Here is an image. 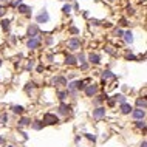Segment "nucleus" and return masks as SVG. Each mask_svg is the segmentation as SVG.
Returning a JSON list of instances; mask_svg holds the SVG:
<instances>
[{"label": "nucleus", "instance_id": "nucleus-12", "mask_svg": "<svg viewBox=\"0 0 147 147\" xmlns=\"http://www.w3.org/2000/svg\"><path fill=\"white\" fill-rule=\"evenodd\" d=\"M36 22L37 23H48V22H50V14H48V11H45V9L40 11L36 17Z\"/></svg>", "mask_w": 147, "mask_h": 147}, {"label": "nucleus", "instance_id": "nucleus-36", "mask_svg": "<svg viewBox=\"0 0 147 147\" xmlns=\"http://www.w3.org/2000/svg\"><path fill=\"white\" fill-rule=\"evenodd\" d=\"M20 3H22V0H13V2L9 3V5L13 6V8H17V6L20 5Z\"/></svg>", "mask_w": 147, "mask_h": 147}, {"label": "nucleus", "instance_id": "nucleus-53", "mask_svg": "<svg viewBox=\"0 0 147 147\" xmlns=\"http://www.w3.org/2000/svg\"><path fill=\"white\" fill-rule=\"evenodd\" d=\"M107 2H115V0H107Z\"/></svg>", "mask_w": 147, "mask_h": 147}, {"label": "nucleus", "instance_id": "nucleus-2", "mask_svg": "<svg viewBox=\"0 0 147 147\" xmlns=\"http://www.w3.org/2000/svg\"><path fill=\"white\" fill-rule=\"evenodd\" d=\"M82 93H84L87 98H95L98 93H101V87H99V84H96V82H90V84L84 88Z\"/></svg>", "mask_w": 147, "mask_h": 147}, {"label": "nucleus", "instance_id": "nucleus-24", "mask_svg": "<svg viewBox=\"0 0 147 147\" xmlns=\"http://www.w3.org/2000/svg\"><path fill=\"white\" fill-rule=\"evenodd\" d=\"M133 124H135V127H136L138 130H142V132H146V119H142V121H133Z\"/></svg>", "mask_w": 147, "mask_h": 147}, {"label": "nucleus", "instance_id": "nucleus-46", "mask_svg": "<svg viewBox=\"0 0 147 147\" xmlns=\"http://www.w3.org/2000/svg\"><path fill=\"white\" fill-rule=\"evenodd\" d=\"M3 14H5V8H3V6H2V5H0V17H2V16H3Z\"/></svg>", "mask_w": 147, "mask_h": 147}, {"label": "nucleus", "instance_id": "nucleus-38", "mask_svg": "<svg viewBox=\"0 0 147 147\" xmlns=\"http://www.w3.org/2000/svg\"><path fill=\"white\" fill-rule=\"evenodd\" d=\"M70 33H71L73 36H78V34H79V29L76 28V26H71V28H70Z\"/></svg>", "mask_w": 147, "mask_h": 147}, {"label": "nucleus", "instance_id": "nucleus-6", "mask_svg": "<svg viewBox=\"0 0 147 147\" xmlns=\"http://www.w3.org/2000/svg\"><path fill=\"white\" fill-rule=\"evenodd\" d=\"M130 116H132V119H133V121H142V119H146V108H136V107H133Z\"/></svg>", "mask_w": 147, "mask_h": 147}, {"label": "nucleus", "instance_id": "nucleus-29", "mask_svg": "<svg viewBox=\"0 0 147 147\" xmlns=\"http://www.w3.org/2000/svg\"><path fill=\"white\" fill-rule=\"evenodd\" d=\"M76 59H78V63H84V62H87V54L79 53V54L76 56Z\"/></svg>", "mask_w": 147, "mask_h": 147}, {"label": "nucleus", "instance_id": "nucleus-49", "mask_svg": "<svg viewBox=\"0 0 147 147\" xmlns=\"http://www.w3.org/2000/svg\"><path fill=\"white\" fill-rule=\"evenodd\" d=\"M5 141H6V139H5V136H2V135H0V144H3Z\"/></svg>", "mask_w": 147, "mask_h": 147}, {"label": "nucleus", "instance_id": "nucleus-18", "mask_svg": "<svg viewBox=\"0 0 147 147\" xmlns=\"http://www.w3.org/2000/svg\"><path fill=\"white\" fill-rule=\"evenodd\" d=\"M65 65H68V67H74V65H78V59H76V56L74 54H67L65 56Z\"/></svg>", "mask_w": 147, "mask_h": 147}, {"label": "nucleus", "instance_id": "nucleus-37", "mask_svg": "<svg viewBox=\"0 0 147 147\" xmlns=\"http://www.w3.org/2000/svg\"><path fill=\"white\" fill-rule=\"evenodd\" d=\"M126 59H127V61H138V57H136V56H135V54H130V53L126 56Z\"/></svg>", "mask_w": 147, "mask_h": 147}, {"label": "nucleus", "instance_id": "nucleus-22", "mask_svg": "<svg viewBox=\"0 0 147 147\" xmlns=\"http://www.w3.org/2000/svg\"><path fill=\"white\" fill-rule=\"evenodd\" d=\"M11 112L14 113V115H23L25 113V107L23 105H19V104H14V105H11Z\"/></svg>", "mask_w": 147, "mask_h": 147}, {"label": "nucleus", "instance_id": "nucleus-7", "mask_svg": "<svg viewBox=\"0 0 147 147\" xmlns=\"http://www.w3.org/2000/svg\"><path fill=\"white\" fill-rule=\"evenodd\" d=\"M40 42H42V37L40 36H37V37H29L28 39V42H26V48L28 50H37V48L40 47Z\"/></svg>", "mask_w": 147, "mask_h": 147}, {"label": "nucleus", "instance_id": "nucleus-51", "mask_svg": "<svg viewBox=\"0 0 147 147\" xmlns=\"http://www.w3.org/2000/svg\"><path fill=\"white\" fill-rule=\"evenodd\" d=\"M6 147H19V146H16V144H9V146H6Z\"/></svg>", "mask_w": 147, "mask_h": 147}, {"label": "nucleus", "instance_id": "nucleus-26", "mask_svg": "<svg viewBox=\"0 0 147 147\" xmlns=\"http://www.w3.org/2000/svg\"><path fill=\"white\" fill-rule=\"evenodd\" d=\"M9 19H2L0 20V25H2V29L3 31H9Z\"/></svg>", "mask_w": 147, "mask_h": 147}, {"label": "nucleus", "instance_id": "nucleus-16", "mask_svg": "<svg viewBox=\"0 0 147 147\" xmlns=\"http://www.w3.org/2000/svg\"><path fill=\"white\" fill-rule=\"evenodd\" d=\"M29 127H31V129L34 130V132H40V130H43L45 124L42 122V119H34V121H31Z\"/></svg>", "mask_w": 147, "mask_h": 147}, {"label": "nucleus", "instance_id": "nucleus-33", "mask_svg": "<svg viewBox=\"0 0 147 147\" xmlns=\"http://www.w3.org/2000/svg\"><path fill=\"white\" fill-rule=\"evenodd\" d=\"M65 78H67V81H74V79H78V73H68Z\"/></svg>", "mask_w": 147, "mask_h": 147}, {"label": "nucleus", "instance_id": "nucleus-15", "mask_svg": "<svg viewBox=\"0 0 147 147\" xmlns=\"http://www.w3.org/2000/svg\"><path fill=\"white\" fill-rule=\"evenodd\" d=\"M101 79H104V81H115V79H116V74L113 73L112 70L105 68L102 73H101Z\"/></svg>", "mask_w": 147, "mask_h": 147}, {"label": "nucleus", "instance_id": "nucleus-28", "mask_svg": "<svg viewBox=\"0 0 147 147\" xmlns=\"http://www.w3.org/2000/svg\"><path fill=\"white\" fill-rule=\"evenodd\" d=\"M84 138H87L90 142H96L98 141V136L95 133H84Z\"/></svg>", "mask_w": 147, "mask_h": 147}, {"label": "nucleus", "instance_id": "nucleus-25", "mask_svg": "<svg viewBox=\"0 0 147 147\" xmlns=\"http://www.w3.org/2000/svg\"><path fill=\"white\" fill-rule=\"evenodd\" d=\"M34 88H37V85H36V82H28V84H26L25 85V92L26 93H28V95H29V93H33V90H34Z\"/></svg>", "mask_w": 147, "mask_h": 147}, {"label": "nucleus", "instance_id": "nucleus-17", "mask_svg": "<svg viewBox=\"0 0 147 147\" xmlns=\"http://www.w3.org/2000/svg\"><path fill=\"white\" fill-rule=\"evenodd\" d=\"M56 98L59 99V102H65V101L68 99V93H67V90L57 88V90H56Z\"/></svg>", "mask_w": 147, "mask_h": 147}, {"label": "nucleus", "instance_id": "nucleus-13", "mask_svg": "<svg viewBox=\"0 0 147 147\" xmlns=\"http://www.w3.org/2000/svg\"><path fill=\"white\" fill-rule=\"evenodd\" d=\"M31 121H33V119L29 118V116H23V115H22L20 118H19V121H17V127H19V129H23V127H29Z\"/></svg>", "mask_w": 147, "mask_h": 147}, {"label": "nucleus", "instance_id": "nucleus-3", "mask_svg": "<svg viewBox=\"0 0 147 147\" xmlns=\"http://www.w3.org/2000/svg\"><path fill=\"white\" fill-rule=\"evenodd\" d=\"M71 110H73V105L71 104H67V102H61L56 107V115L61 118V116H68Z\"/></svg>", "mask_w": 147, "mask_h": 147}, {"label": "nucleus", "instance_id": "nucleus-23", "mask_svg": "<svg viewBox=\"0 0 147 147\" xmlns=\"http://www.w3.org/2000/svg\"><path fill=\"white\" fill-rule=\"evenodd\" d=\"M112 98L115 99L116 104H124V102H127V96L122 95V93H115V95H113Z\"/></svg>", "mask_w": 147, "mask_h": 147}, {"label": "nucleus", "instance_id": "nucleus-48", "mask_svg": "<svg viewBox=\"0 0 147 147\" xmlns=\"http://www.w3.org/2000/svg\"><path fill=\"white\" fill-rule=\"evenodd\" d=\"M139 147H147V141H146V139H142V142H141V146H139Z\"/></svg>", "mask_w": 147, "mask_h": 147}, {"label": "nucleus", "instance_id": "nucleus-8", "mask_svg": "<svg viewBox=\"0 0 147 147\" xmlns=\"http://www.w3.org/2000/svg\"><path fill=\"white\" fill-rule=\"evenodd\" d=\"M67 78L62 76V74H56V76H53L51 79V84L54 87H57V88H61V87H67Z\"/></svg>", "mask_w": 147, "mask_h": 147}, {"label": "nucleus", "instance_id": "nucleus-54", "mask_svg": "<svg viewBox=\"0 0 147 147\" xmlns=\"http://www.w3.org/2000/svg\"><path fill=\"white\" fill-rule=\"evenodd\" d=\"M62 2H67V0H62Z\"/></svg>", "mask_w": 147, "mask_h": 147}, {"label": "nucleus", "instance_id": "nucleus-11", "mask_svg": "<svg viewBox=\"0 0 147 147\" xmlns=\"http://www.w3.org/2000/svg\"><path fill=\"white\" fill-rule=\"evenodd\" d=\"M132 110H133V105H132L129 101L124 104H119V113H121L122 116H130Z\"/></svg>", "mask_w": 147, "mask_h": 147}, {"label": "nucleus", "instance_id": "nucleus-32", "mask_svg": "<svg viewBox=\"0 0 147 147\" xmlns=\"http://www.w3.org/2000/svg\"><path fill=\"white\" fill-rule=\"evenodd\" d=\"M115 36H116V37H119V39H122V36H124V29H121V28H115Z\"/></svg>", "mask_w": 147, "mask_h": 147}, {"label": "nucleus", "instance_id": "nucleus-35", "mask_svg": "<svg viewBox=\"0 0 147 147\" xmlns=\"http://www.w3.org/2000/svg\"><path fill=\"white\" fill-rule=\"evenodd\" d=\"M105 102H107L108 107H115V105H116V102H115V99H113V98H108V99L105 101Z\"/></svg>", "mask_w": 147, "mask_h": 147}, {"label": "nucleus", "instance_id": "nucleus-50", "mask_svg": "<svg viewBox=\"0 0 147 147\" xmlns=\"http://www.w3.org/2000/svg\"><path fill=\"white\" fill-rule=\"evenodd\" d=\"M104 26H107V28H110V26H112V23H110V22H105V23H104Z\"/></svg>", "mask_w": 147, "mask_h": 147}, {"label": "nucleus", "instance_id": "nucleus-4", "mask_svg": "<svg viewBox=\"0 0 147 147\" xmlns=\"http://www.w3.org/2000/svg\"><path fill=\"white\" fill-rule=\"evenodd\" d=\"M107 116V107L105 105H99V107H95L92 112V118L96 119V121H101Z\"/></svg>", "mask_w": 147, "mask_h": 147}, {"label": "nucleus", "instance_id": "nucleus-42", "mask_svg": "<svg viewBox=\"0 0 147 147\" xmlns=\"http://www.w3.org/2000/svg\"><path fill=\"white\" fill-rule=\"evenodd\" d=\"M127 13H129V14H135V8H132V6H129V8H127Z\"/></svg>", "mask_w": 147, "mask_h": 147}, {"label": "nucleus", "instance_id": "nucleus-44", "mask_svg": "<svg viewBox=\"0 0 147 147\" xmlns=\"http://www.w3.org/2000/svg\"><path fill=\"white\" fill-rule=\"evenodd\" d=\"M20 135H22L23 139H28V133H26V132H20Z\"/></svg>", "mask_w": 147, "mask_h": 147}, {"label": "nucleus", "instance_id": "nucleus-41", "mask_svg": "<svg viewBox=\"0 0 147 147\" xmlns=\"http://www.w3.org/2000/svg\"><path fill=\"white\" fill-rule=\"evenodd\" d=\"M81 139H82V135H78V136L74 138V142L78 144V142H81Z\"/></svg>", "mask_w": 147, "mask_h": 147}, {"label": "nucleus", "instance_id": "nucleus-19", "mask_svg": "<svg viewBox=\"0 0 147 147\" xmlns=\"http://www.w3.org/2000/svg\"><path fill=\"white\" fill-rule=\"evenodd\" d=\"M122 39H124V42H126L127 45H132V43H133V40H135V37H133V33H132L130 29H127V31H124V36H122Z\"/></svg>", "mask_w": 147, "mask_h": 147}, {"label": "nucleus", "instance_id": "nucleus-52", "mask_svg": "<svg viewBox=\"0 0 147 147\" xmlns=\"http://www.w3.org/2000/svg\"><path fill=\"white\" fill-rule=\"evenodd\" d=\"M3 65V59H0V67H2Z\"/></svg>", "mask_w": 147, "mask_h": 147}, {"label": "nucleus", "instance_id": "nucleus-43", "mask_svg": "<svg viewBox=\"0 0 147 147\" xmlns=\"http://www.w3.org/2000/svg\"><path fill=\"white\" fill-rule=\"evenodd\" d=\"M43 70H45V67H43V65H39V67H37V73H42Z\"/></svg>", "mask_w": 147, "mask_h": 147}, {"label": "nucleus", "instance_id": "nucleus-39", "mask_svg": "<svg viewBox=\"0 0 147 147\" xmlns=\"http://www.w3.org/2000/svg\"><path fill=\"white\" fill-rule=\"evenodd\" d=\"M88 67H90V63H88V62H84V63H81V70H82V71L88 70Z\"/></svg>", "mask_w": 147, "mask_h": 147}, {"label": "nucleus", "instance_id": "nucleus-1", "mask_svg": "<svg viewBox=\"0 0 147 147\" xmlns=\"http://www.w3.org/2000/svg\"><path fill=\"white\" fill-rule=\"evenodd\" d=\"M42 122L45 126H56V124L61 122V118H59L56 113H51V112H45L43 116H42Z\"/></svg>", "mask_w": 147, "mask_h": 147}, {"label": "nucleus", "instance_id": "nucleus-5", "mask_svg": "<svg viewBox=\"0 0 147 147\" xmlns=\"http://www.w3.org/2000/svg\"><path fill=\"white\" fill-rule=\"evenodd\" d=\"M67 47H68L70 51H79L82 47V40L79 37H71V39H68V42H67Z\"/></svg>", "mask_w": 147, "mask_h": 147}, {"label": "nucleus", "instance_id": "nucleus-14", "mask_svg": "<svg viewBox=\"0 0 147 147\" xmlns=\"http://www.w3.org/2000/svg\"><path fill=\"white\" fill-rule=\"evenodd\" d=\"M28 37H37L40 34V29H39V25H36V23H31L28 26Z\"/></svg>", "mask_w": 147, "mask_h": 147}, {"label": "nucleus", "instance_id": "nucleus-47", "mask_svg": "<svg viewBox=\"0 0 147 147\" xmlns=\"http://www.w3.org/2000/svg\"><path fill=\"white\" fill-rule=\"evenodd\" d=\"M121 25H124V26H126V25H129V23H127V19H121Z\"/></svg>", "mask_w": 147, "mask_h": 147}, {"label": "nucleus", "instance_id": "nucleus-40", "mask_svg": "<svg viewBox=\"0 0 147 147\" xmlns=\"http://www.w3.org/2000/svg\"><path fill=\"white\" fill-rule=\"evenodd\" d=\"M93 26H98V25H101V22L99 20H96V19H92V22H90Z\"/></svg>", "mask_w": 147, "mask_h": 147}, {"label": "nucleus", "instance_id": "nucleus-27", "mask_svg": "<svg viewBox=\"0 0 147 147\" xmlns=\"http://www.w3.org/2000/svg\"><path fill=\"white\" fill-rule=\"evenodd\" d=\"M8 122H9V115L8 113H2V115H0V124L6 126Z\"/></svg>", "mask_w": 147, "mask_h": 147}, {"label": "nucleus", "instance_id": "nucleus-34", "mask_svg": "<svg viewBox=\"0 0 147 147\" xmlns=\"http://www.w3.org/2000/svg\"><path fill=\"white\" fill-rule=\"evenodd\" d=\"M104 50H105V53H108V54H116V51L113 50V47H112V45H107V47H105Z\"/></svg>", "mask_w": 147, "mask_h": 147}, {"label": "nucleus", "instance_id": "nucleus-10", "mask_svg": "<svg viewBox=\"0 0 147 147\" xmlns=\"http://www.w3.org/2000/svg\"><path fill=\"white\" fill-rule=\"evenodd\" d=\"M108 99L107 93H98V95L93 98V107H99V105H104V102Z\"/></svg>", "mask_w": 147, "mask_h": 147}, {"label": "nucleus", "instance_id": "nucleus-21", "mask_svg": "<svg viewBox=\"0 0 147 147\" xmlns=\"http://www.w3.org/2000/svg\"><path fill=\"white\" fill-rule=\"evenodd\" d=\"M135 107H136V108H147L146 96H142V98H136V99H135Z\"/></svg>", "mask_w": 147, "mask_h": 147}, {"label": "nucleus", "instance_id": "nucleus-30", "mask_svg": "<svg viewBox=\"0 0 147 147\" xmlns=\"http://www.w3.org/2000/svg\"><path fill=\"white\" fill-rule=\"evenodd\" d=\"M34 65H36V61H33V59H31V61H28V63H26L25 70L26 71H33V70H34Z\"/></svg>", "mask_w": 147, "mask_h": 147}, {"label": "nucleus", "instance_id": "nucleus-20", "mask_svg": "<svg viewBox=\"0 0 147 147\" xmlns=\"http://www.w3.org/2000/svg\"><path fill=\"white\" fill-rule=\"evenodd\" d=\"M17 11L20 14H25L26 17H31V13H29V11H31V8H29L28 5H23V3H20V5L17 6Z\"/></svg>", "mask_w": 147, "mask_h": 147}, {"label": "nucleus", "instance_id": "nucleus-45", "mask_svg": "<svg viewBox=\"0 0 147 147\" xmlns=\"http://www.w3.org/2000/svg\"><path fill=\"white\" fill-rule=\"evenodd\" d=\"M53 42H54V39H53V37H48V39H47V45H51Z\"/></svg>", "mask_w": 147, "mask_h": 147}, {"label": "nucleus", "instance_id": "nucleus-31", "mask_svg": "<svg viewBox=\"0 0 147 147\" xmlns=\"http://www.w3.org/2000/svg\"><path fill=\"white\" fill-rule=\"evenodd\" d=\"M71 11H73L71 5H70V3H65V5H63V8H62V13L63 14H71Z\"/></svg>", "mask_w": 147, "mask_h": 147}, {"label": "nucleus", "instance_id": "nucleus-9", "mask_svg": "<svg viewBox=\"0 0 147 147\" xmlns=\"http://www.w3.org/2000/svg\"><path fill=\"white\" fill-rule=\"evenodd\" d=\"M87 62H88L90 65H101L102 57H101V54H98V53H90V54L87 56Z\"/></svg>", "mask_w": 147, "mask_h": 147}]
</instances>
